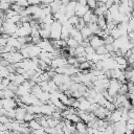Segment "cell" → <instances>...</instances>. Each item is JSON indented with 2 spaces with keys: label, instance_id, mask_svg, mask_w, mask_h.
Masks as SVG:
<instances>
[{
  "label": "cell",
  "instance_id": "6da1fadb",
  "mask_svg": "<svg viewBox=\"0 0 134 134\" xmlns=\"http://www.w3.org/2000/svg\"><path fill=\"white\" fill-rule=\"evenodd\" d=\"M61 31H62V23L54 20L50 26V39L51 40L61 39Z\"/></svg>",
  "mask_w": 134,
  "mask_h": 134
},
{
  "label": "cell",
  "instance_id": "7a4b0ae2",
  "mask_svg": "<svg viewBox=\"0 0 134 134\" xmlns=\"http://www.w3.org/2000/svg\"><path fill=\"white\" fill-rule=\"evenodd\" d=\"M120 85H121V83H120L117 79H110L109 87L107 88V91H108L109 95H111V96H113V97H114L115 95H117Z\"/></svg>",
  "mask_w": 134,
  "mask_h": 134
},
{
  "label": "cell",
  "instance_id": "3957f363",
  "mask_svg": "<svg viewBox=\"0 0 134 134\" xmlns=\"http://www.w3.org/2000/svg\"><path fill=\"white\" fill-rule=\"evenodd\" d=\"M67 64H68V63H67V58L58 55V57H55V58H53V59L51 60V63H50L49 66H50L51 68L55 69V68H58V67H62V66L67 65Z\"/></svg>",
  "mask_w": 134,
  "mask_h": 134
},
{
  "label": "cell",
  "instance_id": "277c9868",
  "mask_svg": "<svg viewBox=\"0 0 134 134\" xmlns=\"http://www.w3.org/2000/svg\"><path fill=\"white\" fill-rule=\"evenodd\" d=\"M94 115L97 117V118H102V119H105L106 117H108L111 113V111H109L107 108L103 107V106H98L94 111H93Z\"/></svg>",
  "mask_w": 134,
  "mask_h": 134
},
{
  "label": "cell",
  "instance_id": "5b68a950",
  "mask_svg": "<svg viewBox=\"0 0 134 134\" xmlns=\"http://www.w3.org/2000/svg\"><path fill=\"white\" fill-rule=\"evenodd\" d=\"M89 44H90V46H92L94 49H96L97 47H99L100 45L104 44V40H103V38H100V37L97 36V35H92V36L89 38Z\"/></svg>",
  "mask_w": 134,
  "mask_h": 134
},
{
  "label": "cell",
  "instance_id": "8992f818",
  "mask_svg": "<svg viewBox=\"0 0 134 134\" xmlns=\"http://www.w3.org/2000/svg\"><path fill=\"white\" fill-rule=\"evenodd\" d=\"M25 106H18L16 108V116H15V119L18 120V121H20V122H23L24 121V116H25V113L27 112Z\"/></svg>",
  "mask_w": 134,
  "mask_h": 134
},
{
  "label": "cell",
  "instance_id": "52a82bcc",
  "mask_svg": "<svg viewBox=\"0 0 134 134\" xmlns=\"http://www.w3.org/2000/svg\"><path fill=\"white\" fill-rule=\"evenodd\" d=\"M2 106L6 110L14 109V108L17 107V102H16V99L14 97H10V98H2Z\"/></svg>",
  "mask_w": 134,
  "mask_h": 134
},
{
  "label": "cell",
  "instance_id": "ba28073f",
  "mask_svg": "<svg viewBox=\"0 0 134 134\" xmlns=\"http://www.w3.org/2000/svg\"><path fill=\"white\" fill-rule=\"evenodd\" d=\"M77 100H79L77 109H79V110H83V111H87L91 103H90L85 96H81V97H79Z\"/></svg>",
  "mask_w": 134,
  "mask_h": 134
},
{
  "label": "cell",
  "instance_id": "9c48e42d",
  "mask_svg": "<svg viewBox=\"0 0 134 134\" xmlns=\"http://www.w3.org/2000/svg\"><path fill=\"white\" fill-rule=\"evenodd\" d=\"M89 10V7L88 5H82V4H76V7H75V10H74V15H76L77 17L82 18L87 12Z\"/></svg>",
  "mask_w": 134,
  "mask_h": 134
},
{
  "label": "cell",
  "instance_id": "30bf717a",
  "mask_svg": "<svg viewBox=\"0 0 134 134\" xmlns=\"http://www.w3.org/2000/svg\"><path fill=\"white\" fill-rule=\"evenodd\" d=\"M7 44L8 45H10L13 48H15V49H20L21 47H22V44L18 41V39L17 38H14V37H12V36H9L8 38H7Z\"/></svg>",
  "mask_w": 134,
  "mask_h": 134
},
{
  "label": "cell",
  "instance_id": "8fae6325",
  "mask_svg": "<svg viewBox=\"0 0 134 134\" xmlns=\"http://www.w3.org/2000/svg\"><path fill=\"white\" fill-rule=\"evenodd\" d=\"M74 127H75V131L79 132V133H87V124L84 122L83 120H80L74 124Z\"/></svg>",
  "mask_w": 134,
  "mask_h": 134
},
{
  "label": "cell",
  "instance_id": "7c38bea8",
  "mask_svg": "<svg viewBox=\"0 0 134 134\" xmlns=\"http://www.w3.org/2000/svg\"><path fill=\"white\" fill-rule=\"evenodd\" d=\"M49 5H50V7H51V13L54 14V13H57V12L61 8L62 2H61V0H54V1L50 2Z\"/></svg>",
  "mask_w": 134,
  "mask_h": 134
},
{
  "label": "cell",
  "instance_id": "4fadbf2b",
  "mask_svg": "<svg viewBox=\"0 0 134 134\" xmlns=\"http://www.w3.org/2000/svg\"><path fill=\"white\" fill-rule=\"evenodd\" d=\"M96 24L98 25V27H99L100 29H105V28L107 27V21H106V18L104 17V15H102V16H97Z\"/></svg>",
  "mask_w": 134,
  "mask_h": 134
},
{
  "label": "cell",
  "instance_id": "5bb4252c",
  "mask_svg": "<svg viewBox=\"0 0 134 134\" xmlns=\"http://www.w3.org/2000/svg\"><path fill=\"white\" fill-rule=\"evenodd\" d=\"M80 31H81V34H82V36H83V38H84V39H88V38H90V37L93 35V34H92V31H91V29L87 26V24H86V25H85V26H84Z\"/></svg>",
  "mask_w": 134,
  "mask_h": 134
},
{
  "label": "cell",
  "instance_id": "9a60e30c",
  "mask_svg": "<svg viewBox=\"0 0 134 134\" xmlns=\"http://www.w3.org/2000/svg\"><path fill=\"white\" fill-rule=\"evenodd\" d=\"M24 81H26V79L24 77V75H23V74L16 73V74H15V77H14V80H13V83H14L15 85L19 86V85H21Z\"/></svg>",
  "mask_w": 134,
  "mask_h": 134
},
{
  "label": "cell",
  "instance_id": "2e32d148",
  "mask_svg": "<svg viewBox=\"0 0 134 134\" xmlns=\"http://www.w3.org/2000/svg\"><path fill=\"white\" fill-rule=\"evenodd\" d=\"M28 127H29V129H30L31 131L37 130V129H40V128H43V127L41 126V124H40L36 118H34V119H31L30 121H28Z\"/></svg>",
  "mask_w": 134,
  "mask_h": 134
},
{
  "label": "cell",
  "instance_id": "e0dca14e",
  "mask_svg": "<svg viewBox=\"0 0 134 134\" xmlns=\"http://www.w3.org/2000/svg\"><path fill=\"white\" fill-rule=\"evenodd\" d=\"M39 34L41 39H50V30L46 29V28H40L39 29Z\"/></svg>",
  "mask_w": 134,
  "mask_h": 134
},
{
  "label": "cell",
  "instance_id": "ac0fdd59",
  "mask_svg": "<svg viewBox=\"0 0 134 134\" xmlns=\"http://www.w3.org/2000/svg\"><path fill=\"white\" fill-rule=\"evenodd\" d=\"M114 60L117 65H128V61L125 55H117L114 58Z\"/></svg>",
  "mask_w": 134,
  "mask_h": 134
},
{
  "label": "cell",
  "instance_id": "d6986e66",
  "mask_svg": "<svg viewBox=\"0 0 134 134\" xmlns=\"http://www.w3.org/2000/svg\"><path fill=\"white\" fill-rule=\"evenodd\" d=\"M65 118L69 119V120H70V121H72L73 124H75V122H77V121H80V120H81V118H80V116L77 115V113H76V112H75V113H71V114L66 115V116H65Z\"/></svg>",
  "mask_w": 134,
  "mask_h": 134
},
{
  "label": "cell",
  "instance_id": "ffe728a7",
  "mask_svg": "<svg viewBox=\"0 0 134 134\" xmlns=\"http://www.w3.org/2000/svg\"><path fill=\"white\" fill-rule=\"evenodd\" d=\"M109 12H110V14L112 15V18H114L118 13H119V9H118V4H116V3H113L109 8Z\"/></svg>",
  "mask_w": 134,
  "mask_h": 134
},
{
  "label": "cell",
  "instance_id": "44dd1931",
  "mask_svg": "<svg viewBox=\"0 0 134 134\" xmlns=\"http://www.w3.org/2000/svg\"><path fill=\"white\" fill-rule=\"evenodd\" d=\"M87 26L91 29L93 35H97L99 32V30H100V28L98 27V25L96 23H87Z\"/></svg>",
  "mask_w": 134,
  "mask_h": 134
},
{
  "label": "cell",
  "instance_id": "7402d4cb",
  "mask_svg": "<svg viewBox=\"0 0 134 134\" xmlns=\"http://www.w3.org/2000/svg\"><path fill=\"white\" fill-rule=\"evenodd\" d=\"M2 92H3V98H10V97H15V92H14V91H12L10 89H8L7 87H6V88H4V89L2 90Z\"/></svg>",
  "mask_w": 134,
  "mask_h": 134
},
{
  "label": "cell",
  "instance_id": "603a6c76",
  "mask_svg": "<svg viewBox=\"0 0 134 134\" xmlns=\"http://www.w3.org/2000/svg\"><path fill=\"white\" fill-rule=\"evenodd\" d=\"M66 43H67V46H68V48H75L77 45H79V43L75 41V39H73L72 37H69L67 40H66Z\"/></svg>",
  "mask_w": 134,
  "mask_h": 134
},
{
  "label": "cell",
  "instance_id": "cb8c5ba5",
  "mask_svg": "<svg viewBox=\"0 0 134 134\" xmlns=\"http://www.w3.org/2000/svg\"><path fill=\"white\" fill-rule=\"evenodd\" d=\"M91 65H92V63H91L90 61H88V60H86V61H84V62H82V63H80V65H79V69H80V70H85V69H90V68H91Z\"/></svg>",
  "mask_w": 134,
  "mask_h": 134
},
{
  "label": "cell",
  "instance_id": "d4e9b609",
  "mask_svg": "<svg viewBox=\"0 0 134 134\" xmlns=\"http://www.w3.org/2000/svg\"><path fill=\"white\" fill-rule=\"evenodd\" d=\"M110 35H111L114 39H117V38L121 37V32H120V30H119V28H118L117 26L110 30Z\"/></svg>",
  "mask_w": 134,
  "mask_h": 134
},
{
  "label": "cell",
  "instance_id": "484cf974",
  "mask_svg": "<svg viewBox=\"0 0 134 134\" xmlns=\"http://www.w3.org/2000/svg\"><path fill=\"white\" fill-rule=\"evenodd\" d=\"M95 52L96 53H98V54H107L108 53V49H107V47H106V45L105 44H103V45H100L99 47H97L96 49H95Z\"/></svg>",
  "mask_w": 134,
  "mask_h": 134
},
{
  "label": "cell",
  "instance_id": "4316f807",
  "mask_svg": "<svg viewBox=\"0 0 134 134\" xmlns=\"http://www.w3.org/2000/svg\"><path fill=\"white\" fill-rule=\"evenodd\" d=\"M9 73L10 72H9L7 66H1V68H0V76L1 77H7Z\"/></svg>",
  "mask_w": 134,
  "mask_h": 134
},
{
  "label": "cell",
  "instance_id": "83f0119b",
  "mask_svg": "<svg viewBox=\"0 0 134 134\" xmlns=\"http://www.w3.org/2000/svg\"><path fill=\"white\" fill-rule=\"evenodd\" d=\"M92 15H93V12H92V9H90V8H89V10H88V12H87L83 17H82V18H83V20L86 22V24L90 22V19H91V17H92Z\"/></svg>",
  "mask_w": 134,
  "mask_h": 134
},
{
  "label": "cell",
  "instance_id": "f1b7e54d",
  "mask_svg": "<svg viewBox=\"0 0 134 134\" xmlns=\"http://www.w3.org/2000/svg\"><path fill=\"white\" fill-rule=\"evenodd\" d=\"M40 82L41 81H49L50 80V75H49V73H48V71L47 70H44L41 74H40Z\"/></svg>",
  "mask_w": 134,
  "mask_h": 134
},
{
  "label": "cell",
  "instance_id": "f546056e",
  "mask_svg": "<svg viewBox=\"0 0 134 134\" xmlns=\"http://www.w3.org/2000/svg\"><path fill=\"white\" fill-rule=\"evenodd\" d=\"M85 25H86V22L83 20V18H80V19H79V21H77V23L74 25V27H75L76 29L81 30V29H82V28H83Z\"/></svg>",
  "mask_w": 134,
  "mask_h": 134
},
{
  "label": "cell",
  "instance_id": "4dcf8cb0",
  "mask_svg": "<svg viewBox=\"0 0 134 134\" xmlns=\"http://www.w3.org/2000/svg\"><path fill=\"white\" fill-rule=\"evenodd\" d=\"M87 5L90 9H95L97 6V1L96 0H87Z\"/></svg>",
  "mask_w": 134,
  "mask_h": 134
},
{
  "label": "cell",
  "instance_id": "1f68e13d",
  "mask_svg": "<svg viewBox=\"0 0 134 134\" xmlns=\"http://www.w3.org/2000/svg\"><path fill=\"white\" fill-rule=\"evenodd\" d=\"M10 3H7V2H2V1H0V10H2V12H5V10H7L8 8H10Z\"/></svg>",
  "mask_w": 134,
  "mask_h": 134
},
{
  "label": "cell",
  "instance_id": "d6a6232c",
  "mask_svg": "<svg viewBox=\"0 0 134 134\" xmlns=\"http://www.w3.org/2000/svg\"><path fill=\"white\" fill-rule=\"evenodd\" d=\"M79 19H80V17H77L76 15H73V16H71V17H69V18H68V22L74 26V25L77 23Z\"/></svg>",
  "mask_w": 134,
  "mask_h": 134
},
{
  "label": "cell",
  "instance_id": "836d02e7",
  "mask_svg": "<svg viewBox=\"0 0 134 134\" xmlns=\"http://www.w3.org/2000/svg\"><path fill=\"white\" fill-rule=\"evenodd\" d=\"M103 40H104V44L107 45V44H112L113 41H114V38H113L111 35H108V36H106Z\"/></svg>",
  "mask_w": 134,
  "mask_h": 134
},
{
  "label": "cell",
  "instance_id": "e575fe53",
  "mask_svg": "<svg viewBox=\"0 0 134 134\" xmlns=\"http://www.w3.org/2000/svg\"><path fill=\"white\" fill-rule=\"evenodd\" d=\"M134 30V17H131L128 21V32Z\"/></svg>",
  "mask_w": 134,
  "mask_h": 134
},
{
  "label": "cell",
  "instance_id": "d590c367",
  "mask_svg": "<svg viewBox=\"0 0 134 134\" xmlns=\"http://www.w3.org/2000/svg\"><path fill=\"white\" fill-rule=\"evenodd\" d=\"M34 118H35V114H34V113L26 112V113H25V116H24V121L28 122V121H30V120L34 119Z\"/></svg>",
  "mask_w": 134,
  "mask_h": 134
},
{
  "label": "cell",
  "instance_id": "8d00e7d4",
  "mask_svg": "<svg viewBox=\"0 0 134 134\" xmlns=\"http://www.w3.org/2000/svg\"><path fill=\"white\" fill-rule=\"evenodd\" d=\"M15 2L19 5H21L22 7H26L28 6V3H27V0H15Z\"/></svg>",
  "mask_w": 134,
  "mask_h": 134
},
{
  "label": "cell",
  "instance_id": "74e56055",
  "mask_svg": "<svg viewBox=\"0 0 134 134\" xmlns=\"http://www.w3.org/2000/svg\"><path fill=\"white\" fill-rule=\"evenodd\" d=\"M85 52H86V54H88V53H93V52H95V49H94L92 46L88 45V46L85 47Z\"/></svg>",
  "mask_w": 134,
  "mask_h": 134
},
{
  "label": "cell",
  "instance_id": "f35d334b",
  "mask_svg": "<svg viewBox=\"0 0 134 134\" xmlns=\"http://www.w3.org/2000/svg\"><path fill=\"white\" fill-rule=\"evenodd\" d=\"M6 43H7V39H6V38H4L3 36H0V48H1V47H3Z\"/></svg>",
  "mask_w": 134,
  "mask_h": 134
},
{
  "label": "cell",
  "instance_id": "ab89813d",
  "mask_svg": "<svg viewBox=\"0 0 134 134\" xmlns=\"http://www.w3.org/2000/svg\"><path fill=\"white\" fill-rule=\"evenodd\" d=\"M28 5H39L41 3L40 0H27Z\"/></svg>",
  "mask_w": 134,
  "mask_h": 134
},
{
  "label": "cell",
  "instance_id": "60d3db41",
  "mask_svg": "<svg viewBox=\"0 0 134 134\" xmlns=\"http://www.w3.org/2000/svg\"><path fill=\"white\" fill-rule=\"evenodd\" d=\"M113 3H114V1H113V0H107V1L105 2V5H106V7H107V8H109Z\"/></svg>",
  "mask_w": 134,
  "mask_h": 134
},
{
  "label": "cell",
  "instance_id": "b9f144b4",
  "mask_svg": "<svg viewBox=\"0 0 134 134\" xmlns=\"http://www.w3.org/2000/svg\"><path fill=\"white\" fill-rule=\"evenodd\" d=\"M69 1H71V0H61V2H62V4H67Z\"/></svg>",
  "mask_w": 134,
  "mask_h": 134
},
{
  "label": "cell",
  "instance_id": "7bdbcfd3",
  "mask_svg": "<svg viewBox=\"0 0 134 134\" xmlns=\"http://www.w3.org/2000/svg\"><path fill=\"white\" fill-rule=\"evenodd\" d=\"M131 51H132V52H133V53H134V46H133V47H132V48H131Z\"/></svg>",
  "mask_w": 134,
  "mask_h": 134
},
{
  "label": "cell",
  "instance_id": "ee69618b",
  "mask_svg": "<svg viewBox=\"0 0 134 134\" xmlns=\"http://www.w3.org/2000/svg\"><path fill=\"white\" fill-rule=\"evenodd\" d=\"M119 1H120V2H124V1H126V0H119Z\"/></svg>",
  "mask_w": 134,
  "mask_h": 134
},
{
  "label": "cell",
  "instance_id": "f6af8a7d",
  "mask_svg": "<svg viewBox=\"0 0 134 134\" xmlns=\"http://www.w3.org/2000/svg\"><path fill=\"white\" fill-rule=\"evenodd\" d=\"M132 66H134V63H133V64H132Z\"/></svg>",
  "mask_w": 134,
  "mask_h": 134
},
{
  "label": "cell",
  "instance_id": "bcb514c9",
  "mask_svg": "<svg viewBox=\"0 0 134 134\" xmlns=\"http://www.w3.org/2000/svg\"><path fill=\"white\" fill-rule=\"evenodd\" d=\"M96 1H99V0H96Z\"/></svg>",
  "mask_w": 134,
  "mask_h": 134
}]
</instances>
